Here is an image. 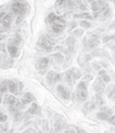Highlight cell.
Returning a JSON list of instances; mask_svg holds the SVG:
<instances>
[{
  "label": "cell",
  "instance_id": "1",
  "mask_svg": "<svg viewBox=\"0 0 115 133\" xmlns=\"http://www.w3.org/2000/svg\"><path fill=\"white\" fill-rule=\"evenodd\" d=\"M11 12L13 15H16V22L20 23L29 12V5L25 0H14L11 4Z\"/></svg>",
  "mask_w": 115,
  "mask_h": 133
},
{
  "label": "cell",
  "instance_id": "2",
  "mask_svg": "<svg viewBox=\"0 0 115 133\" xmlns=\"http://www.w3.org/2000/svg\"><path fill=\"white\" fill-rule=\"evenodd\" d=\"M88 85L89 82L85 80H81L78 82L77 87H76V91H75V98L78 102H85L88 99L89 93H88Z\"/></svg>",
  "mask_w": 115,
  "mask_h": 133
},
{
  "label": "cell",
  "instance_id": "3",
  "mask_svg": "<svg viewBox=\"0 0 115 133\" xmlns=\"http://www.w3.org/2000/svg\"><path fill=\"white\" fill-rule=\"evenodd\" d=\"M37 46L45 52H51L54 49V42L48 35H42L37 42Z\"/></svg>",
  "mask_w": 115,
  "mask_h": 133
},
{
  "label": "cell",
  "instance_id": "4",
  "mask_svg": "<svg viewBox=\"0 0 115 133\" xmlns=\"http://www.w3.org/2000/svg\"><path fill=\"white\" fill-rule=\"evenodd\" d=\"M81 75H82V73H81L76 67L69 68V70H68V71H66V73L63 74L66 82H67V83H68V86H70V87H73V86H74L75 81H76V80H78V79L81 78Z\"/></svg>",
  "mask_w": 115,
  "mask_h": 133
},
{
  "label": "cell",
  "instance_id": "5",
  "mask_svg": "<svg viewBox=\"0 0 115 133\" xmlns=\"http://www.w3.org/2000/svg\"><path fill=\"white\" fill-rule=\"evenodd\" d=\"M55 8L58 12L62 11H73L76 8V2L73 0H57Z\"/></svg>",
  "mask_w": 115,
  "mask_h": 133
},
{
  "label": "cell",
  "instance_id": "6",
  "mask_svg": "<svg viewBox=\"0 0 115 133\" xmlns=\"http://www.w3.org/2000/svg\"><path fill=\"white\" fill-rule=\"evenodd\" d=\"M7 83H8V91L12 94V95H17L22 91L23 89V83L21 81H17V80H7Z\"/></svg>",
  "mask_w": 115,
  "mask_h": 133
},
{
  "label": "cell",
  "instance_id": "7",
  "mask_svg": "<svg viewBox=\"0 0 115 133\" xmlns=\"http://www.w3.org/2000/svg\"><path fill=\"white\" fill-rule=\"evenodd\" d=\"M99 44H100V41H99V37L97 35H89L88 37L84 38V42H83L84 48L90 49V50L96 49Z\"/></svg>",
  "mask_w": 115,
  "mask_h": 133
},
{
  "label": "cell",
  "instance_id": "8",
  "mask_svg": "<svg viewBox=\"0 0 115 133\" xmlns=\"http://www.w3.org/2000/svg\"><path fill=\"white\" fill-rule=\"evenodd\" d=\"M62 76H63V74L57 73L54 71H50V72H47V74H46V81H47V83L50 86H54L57 82L62 80L63 79Z\"/></svg>",
  "mask_w": 115,
  "mask_h": 133
},
{
  "label": "cell",
  "instance_id": "9",
  "mask_svg": "<svg viewBox=\"0 0 115 133\" xmlns=\"http://www.w3.org/2000/svg\"><path fill=\"white\" fill-rule=\"evenodd\" d=\"M55 90H57L58 96L61 97L62 99H65V101H68V99H70V97H71L70 90H69V88H67L66 86L58 85L57 88H55Z\"/></svg>",
  "mask_w": 115,
  "mask_h": 133
},
{
  "label": "cell",
  "instance_id": "10",
  "mask_svg": "<svg viewBox=\"0 0 115 133\" xmlns=\"http://www.w3.org/2000/svg\"><path fill=\"white\" fill-rule=\"evenodd\" d=\"M113 115V110L111 108H107V107H101L100 110H99V112L97 114V118L99 119V121H108V118Z\"/></svg>",
  "mask_w": 115,
  "mask_h": 133
},
{
  "label": "cell",
  "instance_id": "11",
  "mask_svg": "<svg viewBox=\"0 0 115 133\" xmlns=\"http://www.w3.org/2000/svg\"><path fill=\"white\" fill-rule=\"evenodd\" d=\"M7 52L12 58H17L20 56V46L15 44L12 39H9V42L7 43Z\"/></svg>",
  "mask_w": 115,
  "mask_h": 133
},
{
  "label": "cell",
  "instance_id": "12",
  "mask_svg": "<svg viewBox=\"0 0 115 133\" xmlns=\"http://www.w3.org/2000/svg\"><path fill=\"white\" fill-rule=\"evenodd\" d=\"M50 61H51V58H48V57H40L39 59L37 60L36 67H37V70L39 71L40 73H44L45 71L47 70L48 65H50Z\"/></svg>",
  "mask_w": 115,
  "mask_h": 133
},
{
  "label": "cell",
  "instance_id": "13",
  "mask_svg": "<svg viewBox=\"0 0 115 133\" xmlns=\"http://www.w3.org/2000/svg\"><path fill=\"white\" fill-rule=\"evenodd\" d=\"M13 16H14V15H13L12 13H11V14H8V13H7V14L5 15L1 20H0V25H1L5 30H7V29H9V28H11L12 22H13Z\"/></svg>",
  "mask_w": 115,
  "mask_h": 133
},
{
  "label": "cell",
  "instance_id": "14",
  "mask_svg": "<svg viewBox=\"0 0 115 133\" xmlns=\"http://www.w3.org/2000/svg\"><path fill=\"white\" fill-rule=\"evenodd\" d=\"M105 85H106V83H105L100 78H97L96 81L93 82V89H94V91H96L97 94H103L104 91H105V88H106V86H105Z\"/></svg>",
  "mask_w": 115,
  "mask_h": 133
},
{
  "label": "cell",
  "instance_id": "15",
  "mask_svg": "<svg viewBox=\"0 0 115 133\" xmlns=\"http://www.w3.org/2000/svg\"><path fill=\"white\" fill-rule=\"evenodd\" d=\"M16 97L14 95H12V94H5L4 95V99H2V102H4V104H6V105H14L15 103H16Z\"/></svg>",
  "mask_w": 115,
  "mask_h": 133
},
{
  "label": "cell",
  "instance_id": "16",
  "mask_svg": "<svg viewBox=\"0 0 115 133\" xmlns=\"http://www.w3.org/2000/svg\"><path fill=\"white\" fill-rule=\"evenodd\" d=\"M35 96L32 95L31 93H24L23 94V96H22V98H21V101H22V103L23 104H29V103H31V102H35Z\"/></svg>",
  "mask_w": 115,
  "mask_h": 133
},
{
  "label": "cell",
  "instance_id": "17",
  "mask_svg": "<svg viewBox=\"0 0 115 133\" xmlns=\"http://www.w3.org/2000/svg\"><path fill=\"white\" fill-rule=\"evenodd\" d=\"M91 56L92 57H108V53L107 51L103 50V49H93L91 51Z\"/></svg>",
  "mask_w": 115,
  "mask_h": 133
},
{
  "label": "cell",
  "instance_id": "18",
  "mask_svg": "<svg viewBox=\"0 0 115 133\" xmlns=\"http://www.w3.org/2000/svg\"><path fill=\"white\" fill-rule=\"evenodd\" d=\"M98 78H100L105 83H109V82H111V76L108 75V73H107L105 70L98 71Z\"/></svg>",
  "mask_w": 115,
  "mask_h": 133
},
{
  "label": "cell",
  "instance_id": "19",
  "mask_svg": "<svg viewBox=\"0 0 115 133\" xmlns=\"http://www.w3.org/2000/svg\"><path fill=\"white\" fill-rule=\"evenodd\" d=\"M29 115H40V107L37 103H32V105L28 109Z\"/></svg>",
  "mask_w": 115,
  "mask_h": 133
},
{
  "label": "cell",
  "instance_id": "20",
  "mask_svg": "<svg viewBox=\"0 0 115 133\" xmlns=\"http://www.w3.org/2000/svg\"><path fill=\"white\" fill-rule=\"evenodd\" d=\"M7 91H8V83H7V79H1V80H0V93H1L2 95H5Z\"/></svg>",
  "mask_w": 115,
  "mask_h": 133
},
{
  "label": "cell",
  "instance_id": "21",
  "mask_svg": "<svg viewBox=\"0 0 115 133\" xmlns=\"http://www.w3.org/2000/svg\"><path fill=\"white\" fill-rule=\"evenodd\" d=\"M52 58L55 60V63L57 64H62L63 61H65V56L62 55L61 52H55L52 55Z\"/></svg>",
  "mask_w": 115,
  "mask_h": 133
},
{
  "label": "cell",
  "instance_id": "22",
  "mask_svg": "<svg viewBox=\"0 0 115 133\" xmlns=\"http://www.w3.org/2000/svg\"><path fill=\"white\" fill-rule=\"evenodd\" d=\"M75 17H78V19L86 20V21H89V20L92 19V15L90 14V13H88V12H84V13H78V14H76Z\"/></svg>",
  "mask_w": 115,
  "mask_h": 133
},
{
  "label": "cell",
  "instance_id": "23",
  "mask_svg": "<svg viewBox=\"0 0 115 133\" xmlns=\"http://www.w3.org/2000/svg\"><path fill=\"white\" fill-rule=\"evenodd\" d=\"M94 103H96V105H98V107H104L105 105V101H104L103 96H101V94H97L96 95Z\"/></svg>",
  "mask_w": 115,
  "mask_h": 133
},
{
  "label": "cell",
  "instance_id": "24",
  "mask_svg": "<svg viewBox=\"0 0 115 133\" xmlns=\"http://www.w3.org/2000/svg\"><path fill=\"white\" fill-rule=\"evenodd\" d=\"M75 44H76V38L74 36H71V35L68 36L67 39H66V45L68 48H71V46H75Z\"/></svg>",
  "mask_w": 115,
  "mask_h": 133
},
{
  "label": "cell",
  "instance_id": "25",
  "mask_svg": "<svg viewBox=\"0 0 115 133\" xmlns=\"http://www.w3.org/2000/svg\"><path fill=\"white\" fill-rule=\"evenodd\" d=\"M83 34H84V29H75V30L71 31V36H74L75 38L76 37H82Z\"/></svg>",
  "mask_w": 115,
  "mask_h": 133
},
{
  "label": "cell",
  "instance_id": "26",
  "mask_svg": "<svg viewBox=\"0 0 115 133\" xmlns=\"http://www.w3.org/2000/svg\"><path fill=\"white\" fill-rule=\"evenodd\" d=\"M80 24H81L82 29H89V28L92 27V23H91V22L86 21V20H82V21L80 22Z\"/></svg>",
  "mask_w": 115,
  "mask_h": 133
},
{
  "label": "cell",
  "instance_id": "27",
  "mask_svg": "<svg viewBox=\"0 0 115 133\" xmlns=\"http://www.w3.org/2000/svg\"><path fill=\"white\" fill-rule=\"evenodd\" d=\"M14 105H15V108L19 109L20 111H21V110H23V109H25V104L22 103L21 99H16V103H15Z\"/></svg>",
  "mask_w": 115,
  "mask_h": 133
},
{
  "label": "cell",
  "instance_id": "28",
  "mask_svg": "<svg viewBox=\"0 0 115 133\" xmlns=\"http://www.w3.org/2000/svg\"><path fill=\"white\" fill-rule=\"evenodd\" d=\"M108 98L109 99H114L115 101V86H113L108 91Z\"/></svg>",
  "mask_w": 115,
  "mask_h": 133
},
{
  "label": "cell",
  "instance_id": "29",
  "mask_svg": "<svg viewBox=\"0 0 115 133\" xmlns=\"http://www.w3.org/2000/svg\"><path fill=\"white\" fill-rule=\"evenodd\" d=\"M109 41H114V42H115V35H114V36H111V35H108V36H104L101 42H103V43H106V44H107Z\"/></svg>",
  "mask_w": 115,
  "mask_h": 133
},
{
  "label": "cell",
  "instance_id": "30",
  "mask_svg": "<svg viewBox=\"0 0 115 133\" xmlns=\"http://www.w3.org/2000/svg\"><path fill=\"white\" fill-rule=\"evenodd\" d=\"M7 121H8V116L5 112L0 111V123H6Z\"/></svg>",
  "mask_w": 115,
  "mask_h": 133
},
{
  "label": "cell",
  "instance_id": "31",
  "mask_svg": "<svg viewBox=\"0 0 115 133\" xmlns=\"http://www.w3.org/2000/svg\"><path fill=\"white\" fill-rule=\"evenodd\" d=\"M111 9H109V8H107L106 9V11H104L103 13H101V19H103V20H105V19H107V17H108L109 16V15H111Z\"/></svg>",
  "mask_w": 115,
  "mask_h": 133
},
{
  "label": "cell",
  "instance_id": "32",
  "mask_svg": "<svg viewBox=\"0 0 115 133\" xmlns=\"http://www.w3.org/2000/svg\"><path fill=\"white\" fill-rule=\"evenodd\" d=\"M11 66H12V61L9 63L8 59H5V63L1 64V67L2 68H8V67H11Z\"/></svg>",
  "mask_w": 115,
  "mask_h": 133
},
{
  "label": "cell",
  "instance_id": "33",
  "mask_svg": "<svg viewBox=\"0 0 115 133\" xmlns=\"http://www.w3.org/2000/svg\"><path fill=\"white\" fill-rule=\"evenodd\" d=\"M107 122H108L111 125H113V126H115V114L112 115V116L108 118V121H107Z\"/></svg>",
  "mask_w": 115,
  "mask_h": 133
},
{
  "label": "cell",
  "instance_id": "34",
  "mask_svg": "<svg viewBox=\"0 0 115 133\" xmlns=\"http://www.w3.org/2000/svg\"><path fill=\"white\" fill-rule=\"evenodd\" d=\"M92 67H93L94 70H97V71H100L101 66H100V64H98V63H93L92 64Z\"/></svg>",
  "mask_w": 115,
  "mask_h": 133
},
{
  "label": "cell",
  "instance_id": "35",
  "mask_svg": "<svg viewBox=\"0 0 115 133\" xmlns=\"http://www.w3.org/2000/svg\"><path fill=\"white\" fill-rule=\"evenodd\" d=\"M84 59H85V63H89L91 59H92V56L91 53H89V55H85V57H84Z\"/></svg>",
  "mask_w": 115,
  "mask_h": 133
},
{
  "label": "cell",
  "instance_id": "36",
  "mask_svg": "<svg viewBox=\"0 0 115 133\" xmlns=\"http://www.w3.org/2000/svg\"><path fill=\"white\" fill-rule=\"evenodd\" d=\"M100 66H103L104 68H106V67H108V63H107V61H100Z\"/></svg>",
  "mask_w": 115,
  "mask_h": 133
},
{
  "label": "cell",
  "instance_id": "37",
  "mask_svg": "<svg viewBox=\"0 0 115 133\" xmlns=\"http://www.w3.org/2000/svg\"><path fill=\"white\" fill-rule=\"evenodd\" d=\"M75 131L77 132V133H86L84 130H82V129H80V127H75Z\"/></svg>",
  "mask_w": 115,
  "mask_h": 133
},
{
  "label": "cell",
  "instance_id": "38",
  "mask_svg": "<svg viewBox=\"0 0 115 133\" xmlns=\"http://www.w3.org/2000/svg\"><path fill=\"white\" fill-rule=\"evenodd\" d=\"M78 7H80V9H82V11H86V6H85V5L82 4V5H80Z\"/></svg>",
  "mask_w": 115,
  "mask_h": 133
},
{
  "label": "cell",
  "instance_id": "39",
  "mask_svg": "<svg viewBox=\"0 0 115 133\" xmlns=\"http://www.w3.org/2000/svg\"><path fill=\"white\" fill-rule=\"evenodd\" d=\"M76 25H77V23H76V22H71V24H70V30H73L74 28L76 27Z\"/></svg>",
  "mask_w": 115,
  "mask_h": 133
},
{
  "label": "cell",
  "instance_id": "40",
  "mask_svg": "<svg viewBox=\"0 0 115 133\" xmlns=\"http://www.w3.org/2000/svg\"><path fill=\"white\" fill-rule=\"evenodd\" d=\"M63 133H77V132H76L75 131V130H67V131H65V132H63Z\"/></svg>",
  "mask_w": 115,
  "mask_h": 133
},
{
  "label": "cell",
  "instance_id": "41",
  "mask_svg": "<svg viewBox=\"0 0 115 133\" xmlns=\"http://www.w3.org/2000/svg\"><path fill=\"white\" fill-rule=\"evenodd\" d=\"M6 14H7L6 12H0V20H1L2 17H4V16H5V15H6Z\"/></svg>",
  "mask_w": 115,
  "mask_h": 133
},
{
  "label": "cell",
  "instance_id": "42",
  "mask_svg": "<svg viewBox=\"0 0 115 133\" xmlns=\"http://www.w3.org/2000/svg\"><path fill=\"white\" fill-rule=\"evenodd\" d=\"M108 46L112 49V50H114L115 51V44H108Z\"/></svg>",
  "mask_w": 115,
  "mask_h": 133
},
{
  "label": "cell",
  "instance_id": "43",
  "mask_svg": "<svg viewBox=\"0 0 115 133\" xmlns=\"http://www.w3.org/2000/svg\"><path fill=\"white\" fill-rule=\"evenodd\" d=\"M75 1H76V4H77L78 6H80V5H82V4H83V2H82L81 0H75Z\"/></svg>",
  "mask_w": 115,
  "mask_h": 133
},
{
  "label": "cell",
  "instance_id": "44",
  "mask_svg": "<svg viewBox=\"0 0 115 133\" xmlns=\"http://www.w3.org/2000/svg\"><path fill=\"white\" fill-rule=\"evenodd\" d=\"M1 102H2V94L0 93V103H1Z\"/></svg>",
  "mask_w": 115,
  "mask_h": 133
},
{
  "label": "cell",
  "instance_id": "45",
  "mask_svg": "<svg viewBox=\"0 0 115 133\" xmlns=\"http://www.w3.org/2000/svg\"><path fill=\"white\" fill-rule=\"evenodd\" d=\"M0 60H1V56H0Z\"/></svg>",
  "mask_w": 115,
  "mask_h": 133
}]
</instances>
